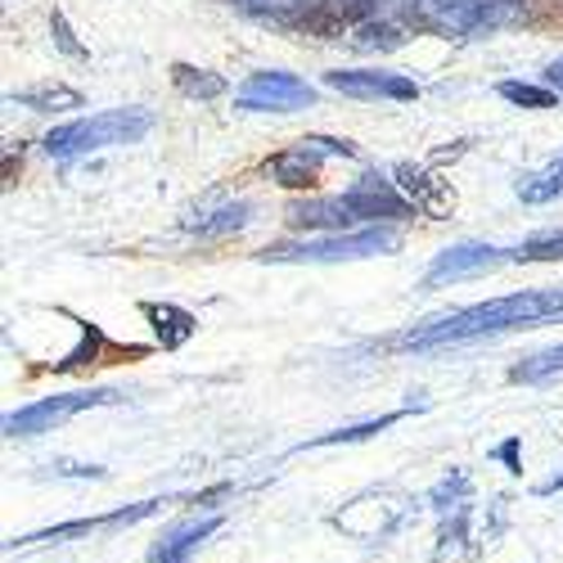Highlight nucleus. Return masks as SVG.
<instances>
[{"label": "nucleus", "instance_id": "f257e3e1", "mask_svg": "<svg viewBox=\"0 0 563 563\" xmlns=\"http://www.w3.org/2000/svg\"><path fill=\"white\" fill-rule=\"evenodd\" d=\"M563 316V289H532V294H509V298H492L478 307H464L446 320H438L433 330H419L406 339V347H442V343H464V339H483V334H500V330H519V324H537Z\"/></svg>", "mask_w": 563, "mask_h": 563}, {"label": "nucleus", "instance_id": "f03ea898", "mask_svg": "<svg viewBox=\"0 0 563 563\" xmlns=\"http://www.w3.org/2000/svg\"><path fill=\"white\" fill-rule=\"evenodd\" d=\"M154 131V113L150 109H109L96 118H77L68 126H55L45 135V154L51 158H81L109 145H135Z\"/></svg>", "mask_w": 563, "mask_h": 563}, {"label": "nucleus", "instance_id": "7ed1b4c3", "mask_svg": "<svg viewBox=\"0 0 563 563\" xmlns=\"http://www.w3.org/2000/svg\"><path fill=\"white\" fill-rule=\"evenodd\" d=\"M397 249V234L374 225L356 234H330V240H307V244H275L262 253V262H356V257H384Z\"/></svg>", "mask_w": 563, "mask_h": 563}, {"label": "nucleus", "instance_id": "20e7f679", "mask_svg": "<svg viewBox=\"0 0 563 563\" xmlns=\"http://www.w3.org/2000/svg\"><path fill=\"white\" fill-rule=\"evenodd\" d=\"M234 104L249 113H298L316 104V90L294 73H253L234 90Z\"/></svg>", "mask_w": 563, "mask_h": 563}, {"label": "nucleus", "instance_id": "39448f33", "mask_svg": "<svg viewBox=\"0 0 563 563\" xmlns=\"http://www.w3.org/2000/svg\"><path fill=\"white\" fill-rule=\"evenodd\" d=\"M118 401L113 388H100V393H64V397H45L36 406H23L14 415H5V433L10 438H36V433H51L55 424L73 419L77 410H90V406H109Z\"/></svg>", "mask_w": 563, "mask_h": 563}, {"label": "nucleus", "instance_id": "423d86ee", "mask_svg": "<svg viewBox=\"0 0 563 563\" xmlns=\"http://www.w3.org/2000/svg\"><path fill=\"white\" fill-rule=\"evenodd\" d=\"M320 154H343V158H352L356 145H352V140H324V135L298 140L294 150H285V154L271 158V176L285 185V190H307V185L320 180Z\"/></svg>", "mask_w": 563, "mask_h": 563}, {"label": "nucleus", "instance_id": "0eeeda50", "mask_svg": "<svg viewBox=\"0 0 563 563\" xmlns=\"http://www.w3.org/2000/svg\"><path fill=\"white\" fill-rule=\"evenodd\" d=\"M324 86H334L356 100H415L419 96V86L410 77L379 73V68H334V73H324Z\"/></svg>", "mask_w": 563, "mask_h": 563}, {"label": "nucleus", "instance_id": "6e6552de", "mask_svg": "<svg viewBox=\"0 0 563 563\" xmlns=\"http://www.w3.org/2000/svg\"><path fill=\"white\" fill-rule=\"evenodd\" d=\"M343 199H347L356 221H401V217H410V199H401L384 176H361Z\"/></svg>", "mask_w": 563, "mask_h": 563}, {"label": "nucleus", "instance_id": "1a4fd4ad", "mask_svg": "<svg viewBox=\"0 0 563 563\" xmlns=\"http://www.w3.org/2000/svg\"><path fill=\"white\" fill-rule=\"evenodd\" d=\"M500 262V249L492 244H455L446 253L433 257L424 285H446V279H464V275H478V271H492Z\"/></svg>", "mask_w": 563, "mask_h": 563}, {"label": "nucleus", "instance_id": "9d476101", "mask_svg": "<svg viewBox=\"0 0 563 563\" xmlns=\"http://www.w3.org/2000/svg\"><path fill=\"white\" fill-rule=\"evenodd\" d=\"M289 225H307V230H343V225H352L356 217H352V208H347V199L339 195V199H311V203H294L289 212Z\"/></svg>", "mask_w": 563, "mask_h": 563}, {"label": "nucleus", "instance_id": "9b49d317", "mask_svg": "<svg viewBox=\"0 0 563 563\" xmlns=\"http://www.w3.org/2000/svg\"><path fill=\"white\" fill-rule=\"evenodd\" d=\"M397 176H401V190L415 199V208H419V212H429V217H442V212H451L455 195L446 190L442 180H433L429 172H415V167H397Z\"/></svg>", "mask_w": 563, "mask_h": 563}, {"label": "nucleus", "instance_id": "f8f14e48", "mask_svg": "<svg viewBox=\"0 0 563 563\" xmlns=\"http://www.w3.org/2000/svg\"><path fill=\"white\" fill-rule=\"evenodd\" d=\"M145 316L154 320V334L163 347H180V343H190L195 330H199V320L190 311H180L172 302H145Z\"/></svg>", "mask_w": 563, "mask_h": 563}, {"label": "nucleus", "instance_id": "ddd939ff", "mask_svg": "<svg viewBox=\"0 0 563 563\" xmlns=\"http://www.w3.org/2000/svg\"><path fill=\"white\" fill-rule=\"evenodd\" d=\"M172 81H176V90L180 96H190V100H221L225 96V77H217V73H208V68H195V64H172Z\"/></svg>", "mask_w": 563, "mask_h": 563}, {"label": "nucleus", "instance_id": "4468645a", "mask_svg": "<svg viewBox=\"0 0 563 563\" xmlns=\"http://www.w3.org/2000/svg\"><path fill=\"white\" fill-rule=\"evenodd\" d=\"M10 104L36 109V113H59V109H81V96H77L73 86H32V90H19V96H10Z\"/></svg>", "mask_w": 563, "mask_h": 563}, {"label": "nucleus", "instance_id": "2eb2a0df", "mask_svg": "<svg viewBox=\"0 0 563 563\" xmlns=\"http://www.w3.org/2000/svg\"><path fill=\"white\" fill-rule=\"evenodd\" d=\"M559 195H563V154H559L550 167L532 172V176L519 185V199H523V203H550V199H559Z\"/></svg>", "mask_w": 563, "mask_h": 563}, {"label": "nucleus", "instance_id": "dca6fc26", "mask_svg": "<svg viewBox=\"0 0 563 563\" xmlns=\"http://www.w3.org/2000/svg\"><path fill=\"white\" fill-rule=\"evenodd\" d=\"M500 100L519 104V109H554L559 104V90L550 86H532V81H500Z\"/></svg>", "mask_w": 563, "mask_h": 563}, {"label": "nucleus", "instance_id": "f3484780", "mask_svg": "<svg viewBox=\"0 0 563 563\" xmlns=\"http://www.w3.org/2000/svg\"><path fill=\"white\" fill-rule=\"evenodd\" d=\"M559 369H563V343L541 352V356H528L523 365H514L509 379L514 384H541V379H550V374H559Z\"/></svg>", "mask_w": 563, "mask_h": 563}, {"label": "nucleus", "instance_id": "a211bd4d", "mask_svg": "<svg viewBox=\"0 0 563 563\" xmlns=\"http://www.w3.org/2000/svg\"><path fill=\"white\" fill-rule=\"evenodd\" d=\"M401 415H406V410H393V415H379V419H365V424H352V429H339V433H324V438H316L311 446H334V442H365V438H374V433L393 429Z\"/></svg>", "mask_w": 563, "mask_h": 563}, {"label": "nucleus", "instance_id": "6ab92c4d", "mask_svg": "<svg viewBox=\"0 0 563 563\" xmlns=\"http://www.w3.org/2000/svg\"><path fill=\"white\" fill-rule=\"evenodd\" d=\"M509 257L514 262H563V230L559 234H537V240L519 244Z\"/></svg>", "mask_w": 563, "mask_h": 563}, {"label": "nucleus", "instance_id": "aec40b11", "mask_svg": "<svg viewBox=\"0 0 563 563\" xmlns=\"http://www.w3.org/2000/svg\"><path fill=\"white\" fill-rule=\"evenodd\" d=\"M356 45H361V51H397L401 27H393V23H365L356 32Z\"/></svg>", "mask_w": 563, "mask_h": 563}, {"label": "nucleus", "instance_id": "412c9836", "mask_svg": "<svg viewBox=\"0 0 563 563\" xmlns=\"http://www.w3.org/2000/svg\"><path fill=\"white\" fill-rule=\"evenodd\" d=\"M249 203H225L221 212H217V221H203L199 225V234H230V230H244L249 225Z\"/></svg>", "mask_w": 563, "mask_h": 563}, {"label": "nucleus", "instance_id": "4be33fe9", "mask_svg": "<svg viewBox=\"0 0 563 563\" xmlns=\"http://www.w3.org/2000/svg\"><path fill=\"white\" fill-rule=\"evenodd\" d=\"M51 32H55V41H59V51H64V55H73V59H86V45L73 36V27H68V19H64L59 10L51 14Z\"/></svg>", "mask_w": 563, "mask_h": 563}, {"label": "nucleus", "instance_id": "5701e85b", "mask_svg": "<svg viewBox=\"0 0 563 563\" xmlns=\"http://www.w3.org/2000/svg\"><path fill=\"white\" fill-rule=\"evenodd\" d=\"M545 86H550V90H559V96H563V59L545 68Z\"/></svg>", "mask_w": 563, "mask_h": 563}, {"label": "nucleus", "instance_id": "b1692460", "mask_svg": "<svg viewBox=\"0 0 563 563\" xmlns=\"http://www.w3.org/2000/svg\"><path fill=\"white\" fill-rule=\"evenodd\" d=\"M496 455H500V460H505V464L514 468V474H519V442H505V446H500Z\"/></svg>", "mask_w": 563, "mask_h": 563}, {"label": "nucleus", "instance_id": "393cba45", "mask_svg": "<svg viewBox=\"0 0 563 563\" xmlns=\"http://www.w3.org/2000/svg\"><path fill=\"white\" fill-rule=\"evenodd\" d=\"M361 5H369V0H334V10H339V14H356Z\"/></svg>", "mask_w": 563, "mask_h": 563}]
</instances>
